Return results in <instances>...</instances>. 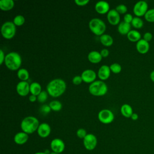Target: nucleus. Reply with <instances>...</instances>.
Here are the masks:
<instances>
[{"mask_svg": "<svg viewBox=\"0 0 154 154\" xmlns=\"http://www.w3.org/2000/svg\"><path fill=\"white\" fill-rule=\"evenodd\" d=\"M66 89V84L64 80L56 78L51 80L46 86L48 94L54 97H57L63 94Z\"/></svg>", "mask_w": 154, "mask_h": 154, "instance_id": "f257e3e1", "label": "nucleus"}, {"mask_svg": "<svg viewBox=\"0 0 154 154\" xmlns=\"http://www.w3.org/2000/svg\"><path fill=\"white\" fill-rule=\"evenodd\" d=\"M40 125L38 120L34 116H27L21 122L20 128L23 132L30 134L37 131Z\"/></svg>", "mask_w": 154, "mask_h": 154, "instance_id": "f03ea898", "label": "nucleus"}, {"mask_svg": "<svg viewBox=\"0 0 154 154\" xmlns=\"http://www.w3.org/2000/svg\"><path fill=\"white\" fill-rule=\"evenodd\" d=\"M4 62L8 69L11 70H19L22 64V58L17 52H11L5 55Z\"/></svg>", "mask_w": 154, "mask_h": 154, "instance_id": "7ed1b4c3", "label": "nucleus"}, {"mask_svg": "<svg viewBox=\"0 0 154 154\" xmlns=\"http://www.w3.org/2000/svg\"><path fill=\"white\" fill-rule=\"evenodd\" d=\"M89 92L94 96H100L105 94L108 91V87L105 82L101 80L94 81L88 87Z\"/></svg>", "mask_w": 154, "mask_h": 154, "instance_id": "20e7f679", "label": "nucleus"}, {"mask_svg": "<svg viewBox=\"0 0 154 154\" xmlns=\"http://www.w3.org/2000/svg\"><path fill=\"white\" fill-rule=\"evenodd\" d=\"M89 28L95 35H102L106 30L105 22L99 18L91 19L88 23Z\"/></svg>", "mask_w": 154, "mask_h": 154, "instance_id": "39448f33", "label": "nucleus"}, {"mask_svg": "<svg viewBox=\"0 0 154 154\" xmlns=\"http://www.w3.org/2000/svg\"><path fill=\"white\" fill-rule=\"evenodd\" d=\"M16 25L13 22L7 21L1 26V34L6 39L13 38L16 34Z\"/></svg>", "mask_w": 154, "mask_h": 154, "instance_id": "423d86ee", "label": "nucleus"}, {"mask_svg": "<svg viewBox=\"0 0 154 154\" xmlns=\"http://www.w3.org/2000/svg\"><path fill=\"white\" fill-rule=\"evenodd\" d=\"M98 119L103 124H109L114 120V115L111 110L108 109H103L98 113Z\"/></svg>", "mask_w": 154, "mask_h": 154, "instance_id": "0eeeda50", "label": "nucleus"}, {"mask_svg": "<svg viewBox=\"0 0 154 154\" xmlns=\"http://www.w3.org/2000/svg\"><path fill=\"white\" fill-rule=\"evenodd\" d=\"M148 4L144 1H140L136 2L133 8V12L137 17L144 16L148 10Z\"/></svg>", "mask_w": 154, "mask_h": 154, "instance_id": "6e6552de", "label": "nucleus"}, {"mask_svg": "<svg viewBox=\"0 0 154 154\" xmlns=\"http://www.w3.org/2000/svg\"><path fill=\"white\" fill-rule=\"evenodd\" d=\"M97 144L96 137L93 134H87L83 139V144L84 147L88 150H94Z\"/></svg>", "mask_w": 154, "mask_h": 154, "instance_id": "1a4fd4ad", "label": "nucleus"}, {"mask_svg": "<svg viewBox=\"0 0 154 154\" xmlns=\"http://www.w3.org/2000/svg\"><path fill=\"white\" fill-rule=\"evenodd\" d=\"M50 147L52 152L61 154L65 149V144L61 139L55 138L51 141Z\"/></svg>", "mask_w": 154, "mask_h": 154, "instance_id": "9d476101", "label": "nucleus"}, {"mask_svg": "<svg viewBox=\"0 0 154 154\" xmlns=\"http://www.w3.org/2000/svg\"><path fill=\"white\" fill-rule=\"evenodd\" d=\"M30 85L27 81H21L16 85L17 93L22 96H26L30 92Z\"/></svg>", "mask_w": 154, "mask_h": 154, "instance_id": "9b49d317", "label": "nucleus"}, {"mask_svg": "<svg viewBox=\"0 0 154 154\" xmlns=\"http://www.w3.org/2000/svg\"><path fill=\"white\" fill-rule=\"evenodd\" d=\"M81 76L83 81L91 84L95 81L96 78V73L93 70L86 69L82 72Z\"/></svg>", "mask_w": 154, "mask_h": 154, "instance_id": "f8f14e48", "label": "nucleus"}, {"mask_svg": "<svg viewBox=\"0 0 154 154\" xmlns=\"http://www.w3.org/2000/svg\"><path fill=\"white\" fill-rule=\"evenodd\" d=\"M107 19L109 23L112 25L119 24L120 20V14L116 11V9H111L108 12Z\"/></svg>", "mask_w": 154, "mask_h": 154, "instance_id": "ddd939ff", "label": "nucleus"}, {"mask_svg": "<svg viewBox=\"0 0 154 154\" xmlns=\"http://www.w3.org/2000/svg\"><path fill=\"white\" fill-rule=\"evenodd\" d=\"M51 129L49 125L47 123H42L40 124L37 129V134L42 138H46L51 134Z\"/></svg>", "mask_w": 154, "mask_h": 154, "instance_id": "4468645a", "label": "nucleus"}, {"mask_svg": "<svg viewBox=\"0 0 154 154\" xmlns=\"http://www.w3.org/2000/svg\"><path fill=\"white\" fill-rule=\"evenodd\" d=\"M136 49L141 54H145L148 52L150 49V45L148 42L141 38L136 43Z\"/></svg>", "mask_w": 154, "mask_h": 154, "instance_id": "2eb2a0df", "label": "nucleus"}, {"mask_svg": "<svg viewBox=\"0 0 154 154\" xmlns=\"http://www.w3.org/2000/svg\"><path fill=\"white\" fill-rule=\"evenodd\" d=\"M95 10L100 14H105L109 11V5L106 1H99L95 4Z\"/></svg>", "mask_w": 154, "mask_h": 154, "instance_id": "dca6fc26", "label": "nucleus"}, {"mask_svg": "<svg viewBox=\"0 0 154 154\" xmlns=\"http://www.w3.org/2000/svg\"><path fill=\"white\" fill-rule=\"evenodd\" d=\"M28 134L22 131L16 133L14 137V141L16 144L19 145L24 144L28 140Z\"/></svg>", "mask_w": 154, "mask_h": 154, "instance_id": "f3484780", "label": "nucleus"}, {"mask_svg": "<svg viewBox=\"0 0 154 154\" xmlns=\"http://www.w3.org/2000/svg\"><path fill=\"white\" fill-rule=\"evenodd\" d=\"M110 73H111V69L109 68V66L107 65H102L99 69L97 75H98V77L101 80H105L109 77Z\"/></svg>", "mask_w": 154, "mask_h": 154, "instance_id": "a211bd4d", "label": "nucleus"}, {"mask_svg": "<svg viewBox=\"0 0 154 154\" xmlns=\"http://www.w3.org/2000/svg\"><path fill=\"white\" fill-rule=\"evenodd\" d=\"M131 24L126 23L124 21H122L119 23L117 29L120 34L122 35H127L128 32L131 30Z\"/></svg>", "mask_w": 154, "mask_h": 154, "instance_id": "6ab92c4d", "label": "nucleus"}, {"mask_svg": "<svg viewBox=\"0 0 154 154\" xmlns=\"http://www.w3.org/2000/svg\"><path fill=\"white\" fill-rule=\"evenodd\" d=\"M102 58L100 53L96 51H92L88 54V59L92 63H98L102 60Z\"/></svg>", "mask_w": 154, "mask_h": 154, "instance_id": "aec40b11", "label": "nucleus"}, {"mask_svg": "<svg viewBox=\"0 0 154 154\" xmlns=\"http://www.w3.org/2000/svg\"><path fill=\"white\" fill-rule=\"evenodd\" d=\"M127 37L131 42H137L141 39V35L138 31L131 29L127 34Z\"/></svg>", "mask_w": 154, "mask_h": 154, "instance_id": "412c9836", "label": "nucleus"}, {"mask_svg": "<svg viewBox=\"0 0 154 154\" xmlns=\"http://www.w3.org/2000/svg\"><path fill=\"white\" fill-rule=\"evenodd\" d=\"M120 112L126 118H131V116L134 113L132 106L128 103H125L122 105L120 108Z\"/></svg>", "mask_w": 154, "mask_h": 154, "instance_id": "4be33fe9", "label": "nucleus"}, {"mask_svg": "<svg viewBox=\"0 0 154 154\" xmlns=\"http://www.w3.org/2000/svg\"><path fill=\"white\" fill-rule=\"evenodd\" d=\"M14 2L13 0H1L0 8L2 11H8L13 8Z\"/></svg>", "mask_w": 154, "mask_h": 154, "instance_id": "5701e85b", "label": "nucleus"}, {"mask_svg": "<svg viewBox=\"0 0 154 154\" xmlns=\"http://www.w3.org/2000/svg\"><path fill=\"white\" fill-rule=\"evenodd\" d=\"M100 41L101 43L106 46H109L113 43L112 37L107 34H103L100 36Z\"/></svg>", "mask_w": 154, "mask_h": 154, "instance_id": "b1692460", "label": "nucleus"}, {"mask_svg": "<svg viewBox=\"0 0 154 154\" xmlns=\"http://www.w3.org/2000/svg\"><path fill=\"white\" fill-rule=\"evenodd\" d=\"M30 93L31 94L35 95V96H38L40 92L42 91V87L40 84L37 82H33L30 84Z\"/></svg>", "mask_w": 154, "mask_h": 154, "instance_id": "393cba45", "label": "nucleus"}, {"mask_svg": "<svg viewBox=\"0 0 154 154\" xmlns=\"http://www.w3.org/2000/svg\"><path fill=\"white\" fill-rule=\"evenodd\" d=\"M17 75L19 79H20L21 81H26V80L29 79V76L28 71L24 68L19 69L17 71Z\"/></svg>", "mask_w": 154, "mask_h": 154, "instance_id": "a878e982", "label": "nucleus"}, {"mask_svg": "<svg viewBox=\"0 0 154 154\" xmlns=\"http://www.w3.org/2000/svg\"><path fill=\"white\" fill-rule=\"evenodd\" d=\"M131 24L134 28L136 29H140L143 26L144 22L140 17L136 16L133 18V20Z\"/></svg>", "mask_w": 154, "mask_h": 154, "instance_id": "bb28decb", "label": "nucleus"}, {"mask_svg": "<svg viewBox=\"0 0 154 154\" xmlns=\"http://www.w3.org/2000/svg\"><path fill=\"white\" fill-rule=\"evenodd\" d=\"M49 106L51 108V110H53L54 111H59L62 108V103L57 100H52L51 102H50L49 104Z\"/></svg>", "mask_w": 154, "mask_h": 154, "instance_id": "cd10ccee", "label": "nucleus"}, {"mask_svg": "<svg viewBox=\"0 0 154 154\" xmlns=\"http://www.w3.org/2000/svg\"><path fill=\"white\" fill-rule=\"evenodd\" d=\"M144 17L146 21L149 22H154V8L149 9Z\"/></svg>", "mask_w": 154, "mask_h": 154, "instance_id": "c85d7f7f", "label": "nucleus"}, {"mask_svg": "<svg viewBox=\"0 0 154 154\" xmlns=\"http://www.w3.org/2000/svg\"><path fill=\"white\" fill-rule=\"evenodd\" d=\"M25 19L24 16L21 14H18L14 17L13 22L16 26H21L25 23Z\"/></svg>", "mask_w": 154, "mask_h": 154, "instance_id": "c756f323", "label": "nucleus"}, {"mask_svg": "<svg viewBox=\"0 0 154 154\" xmlns=\"http://www.w3.org/2000/svg\"><path fill=\"white\" fill-rule=\"evenodd\" d=\"M109 68L111 69V71H112L114 73H119L122 70V66L120 64L114 63L110 65Z\"/></svg>", "mask_w": 154, "mask_h": 154, "instance_id": "7c9ffc66", "label": "nucleus"}, {"mask_svg": "<svg viewBox=\"0 0 154 154\" xmlns=\"http://www.w3.org/2000/svg\"><path fill=\"white\" fill-rule=\"evenodd\" d=\"M48 96V93L47 91L44 90L42 91L37 96V100L40 103H43L47 100Z\"/></svg>", "mask_w": 154, "mask_h": 154, "instance_id": "2f4dec72", "label": "nucleus"}, {"mask_svg": "<svg viewBox=\"0 0 154 154\" xmlns=\"http://www.w3.org/2000/svg\"><path fill=\"white\" fill-rule=\"evenodd\" d=\"M116 10L119 14H125L126 13L128 8L125 5L119 4L117 6H116Z\"/></svg>", "mask_w": 154, "mask_h": 154, "instance_id": "473e14b6", "label": "nucleus"}, {"mask_svg": "<svg viewBox=\"0 0 154 154\" xmlns=\"http://www.w3.org/2000/svg\"><path fill=\"white\" fill-rule=\"evenodd\" d=\"M87 135V131L84 128H79L76 131L77 137L81 139H84Z\"/></svg>", "mask_w": 154, "mask_h": 154, "instance_id": "72a5a7b5", "label": "nucleus"}, {"mask_svg": "<svg viewBox=\"0 0 154 154\" xmlns=\"http://www.w3.org/2000/svg\"><path fill=\"white\" fill-rule=\"evenodd\" d=\"M51 110V107L49 106V105H46V104L43 105L40 107V112H41L42 114H46L50 112Z\"/></svg>", "mask_w": 154, "mask_h": 154, "instance_id": "f704fd0d", "label": "nucleus"}, {"mask_svg": "<svg viewBox=\"0 0 154 154\" xmlns=\"http://www.w3.org/2000/svg\"><path fill=\"white\" fill-rule=\"evenodd\" d=\"M133 18H134V17L132 16V15L131 14L126 13L123 17V19H124L123 21L126 23H131V22L133 20Z\"/></svg>", "mask_w": 154, "mask_h": 154, "instance_id": "c9c22d12", "label": "nucleus"}, {"mask_svg": "<svg viewBox=\"0 0 154 154\" xmlns=\"http://www.w3.org/2000/svg\"><path fill=\"white\" fill-rule=\"evenodd\" d=\"M82 81V79L81 76L80 75H76L72 79V82L75 85L80 84Z\"/></svg>", "mask_w": 154, "mask_h": 154, "instance_id": "e433bc0d", "label": "nucleus"}, {"mask_svg": "<svg viewBox=\"0 0 154 154\" xmlns=\"http://www.w3.org/2000/svg\"><path fill=\"white\" fill-rule=\"evenodd\" d=\"M152 38H153V35L150 32H146L143 35V39L148 42L151 41Z\"/></svg>", "mask_w": 154, "mask_h": 154, "instance_id": "4c0bfd02", "label": "nucleus"}, {"mask_svg": "<svg viewBox=\"0 0 154 154\" xmlns=\"http://www.w3.org/2000/svg\"><path fill=\"white\" fill-rule=\"evenodd\" d=\"M89 0H75V2L79 6H84L89 2Z\"/></svg>", "mask_w": 154, "mask_h": 154, "instance_id": "58836bf2", "label": "nucleus"}, {"mask_svg": "<svg viewBox=\"0 0 154 154\" xmlns=\"http://www.w3.org/2000/svg\"><path fill=\"white\" fill-rule=\"evenodd\" d=\"M101 55L102 57H106L109 54V51L108 49H106V48H104V49H102L100 52Z\"/></svg>", "mask_w": 154, "mask_h": 154, "instance_id": "ea45409f", "label": "nucleus"}, {"mask_svg": "<svg viewBox=\"0 0 154 154\" xmlns=\"http://www.w3.org/2000/svg\"><path fill=\"white\" fill-rule=\"evenodd\" d=\"M5 54L2 49H0V64H2L5 61Z\"/></svg>", "mask_w": 154, "mask_h": 154, "instance_id": "a19ab883", "label": "nucleus"}, {"mask_svg": "<svg viewBox=\"0 0 154 154\" xmlns=\"http://www.w3.org/2000/svg\"><path fill=\"white\" fill-rule=\"evenodd\" d=\"M29 100L31 102H34L35 101H36L37 100V96L33 95V94H31L29 96Z\"/></svg>", "mask_w": 154, "mask_h": 154, "instance_id": "79ce46f5", "label": "nucleus"}, {"mask_svg": "<svg viewBox=\"0 0 154 154\" xmlns=\"http://www.w3.org/2000/svg\"><path fill=\"white\" fill-rule=\"evenodd\" d=\"M131 119L132 120H137L138 119V115L137 114V113H133L132 115L131 116Z\"/></svg>", "mask_w": 154, "mask_h": 154, "instance_id": "37998d69", "label": "nucleus"}, {"mask_svg": "<svg viewBox=\"0 0 154 154\" xmlns=\"http://www.w3.org/2000/svg\"><path fill=\"white\" fill-rule=\"evenodd\" d=\"M150 79H151V81L154 82V70L152 71L150 73Z\"/></svg>", "mask_w": 154, "mask_h": 154, "instance_id": "c03bdc74", "label": "nucleus"}, {"mask_svg": "<svg viewBox=\"0 0 154 154\" xmlns=\"http://www.w3.org/2000/svg\"><path fill=\"white\" fill-rule=\"evenodd\" d=\"M34 154H47V153H45V152H35Z\"/></svg>", "mask_w": 154, "mask_h": 154, "instance_id": "a18cd8bd", "label": "nucleus"}, {"mask_svg": "<svg viewBox=\"0 0 154 154\" xmlns=\"http://www.w3.org/2000/svg\"><path fill=\"white\" fill-rule=\"evenodd\" d=\"M49 154H60V153H56V152H51Z\"/></svg>", "mask_w": 154, "mask_h": 154, "instance_id": "49530a36", "label": "nucleus"}]
</instances>
